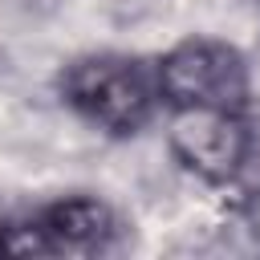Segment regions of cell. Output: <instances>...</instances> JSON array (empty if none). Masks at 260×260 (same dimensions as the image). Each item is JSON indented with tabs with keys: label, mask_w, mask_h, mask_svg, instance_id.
Listing matches in <instances>:
<instances>
[{
	"label": "cell",
	"mask_w": 260,
	"mask_h": 260,
	"mask_svg": "<svg viewBox=\"0 0 260 260\" xmlns=\"http://www.w3.org/2000/svg\"><path fill=\"white\" fill-rule=\"evenodd\" d=\"M65 102L110 134H134L150 122L158 102V77L146 73L142 61L122 53H93L73 61L61 73Z\"/></svg>",
	"instance_id": "1"
},
{
	"label": "cell",
	"mask_w": 260,
	"mask_h": 260,
	"mask_svg": "<svg viewBox=\"0 0 260 260\" xmlns=\"http://www.w3.org/2000/svg\"><path fill=\"white\" fill-rule=\"evenodd\" d=\"M158 93L175 110H228L240 114L248 102L244 57L219 41H183L158 65Z\"/></svg>",
	"instance_id": "2"
},
{
	"label": "cell",
	"mask_w": 260,
	"mask_h": 260,
	"mask_svg": "<svg viewBox=\"0 0 260 260\" xmlns=\"http://www.w3.org/2000/svg\"><path fill=\"white\" fill-rule=\"evenodd\" d=\"M114 240V215L98 199H65L45 207L41 215L4 228L0 252L12 256H93Z\"/></svg>",
	"instance_id": "3"
},
{
	"label": "cell",
	"mask_w": 260,
	"mask_h": 260,
	"mask_svg": "<svg viewBox=\"0 0 260 260\" xmlns=\"http://www.w3.org/2000/svg\"><path fill=\"white\" fill-rule=\"evenodd\" d=\"M171 142L179 158L207 179H228L248 150L244 122L228 110H179Z\"/></svg>",
	"instance_id": "4"
},
{
	"label": "cell",
	"mask_w": 260,
	"mask_h": 260,
	"mask_svg": "<svg viewBox=\"0 0 260 260\" xmlns=\"http://www.w3.org/2000/svg\"><path fill=\"white\" fill-rule=\"evenodd\" d=\"M0 232H4V215H0Z\"/></svg>",
	"instance_id": "5"
}]
</instances>
